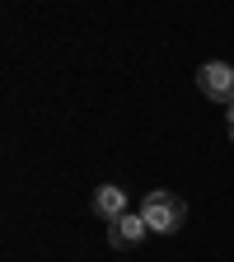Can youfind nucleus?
<instances>
[{
	"label": "nucleus",
	"mask_w": 234,
	"mask_h": 262,
	"mask_svg": "<svg viewBox=\"0 0 234 262\" xmlns=\"http://www.w3.org/2000/svg\"><path fill=\"white\" fill-rule=\"evenodd\" d=\"M225 117H229V136H234V103H229V113H225Z\"/></svg>",
	"instance_id": "nucleus-5"
},
{
	"label": "nucleus",
	"mask_w": 234,
	"mask_h": 262,
	"mask_svg": "<svg viewBox=\"0 0 234 262\" xmlns=\"http://www.w3.org/2000/svg\"><path fill=\"white\" fill-rule=\"evenodd\" d=\"M145 234H150V225L141 220V211H126L122 220L108 225V244H113V248H136Z\"/></svg>",
	"instance_id": "nucleus-3"
},
{
	"label": "nucleus",
	"mask_w": 234,
	"mask_h": 262,
	"mask_svg": "<svg viewBox=\"0 0 234 262\" xmlns=\"http://www.w3.org/2000/svg\"><path fill=\"white\" fill-rule=\"evenodd\" d=\"M94 215L103 220V225L122 220V215H126V192H122V187H113V183H103V187L94 192Z\"/></svg>",
	"instance_id": "nucleus-4"
},
{
	"label": "nucleus",
	"mask_w": 234,
	"mask_h": 262,
	"mask_svg": "<svg viewBox=\"0 0 234 262\" xmlns=\"http://www.w3.org/2000/svg\"><path fill=\"white\" fill-rule=\"evenodd\" d=\"M197 84H202V94L216 98V103H234V66L229 61H206L202 71H197Z\"/></svg>",
	"instance_id": "nucleus-2"
},
{
	"label": "nucleus",
	"mask_w": 234,
	"mask_h": 262,
	"mask_svg": "<svg viewBox=\"0 0 234 262\" xmlns=\"http://www.w3.org/2000/svg\"><path fill=\"white\" fill-rule=\"evenodd\" d=\"M141 220L150 225V234H174V229H183V220H187V206L178 202L174 192L155 187V192H145V202H141Z\"/></svg>",
	"instance_id": "nucleus-1"
}]
</instances>
